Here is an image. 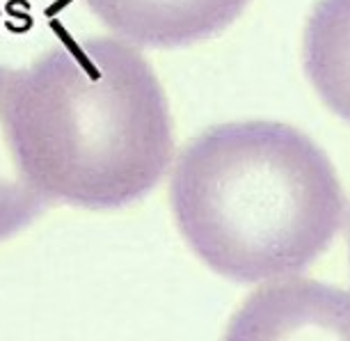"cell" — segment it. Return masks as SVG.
Here are the masks:
<instances>
[{"instance_id":"cell-5","label":"cell","mask_w":350,"mask_h":341,"mask_svg":"<svg viewBox=\"0 0 350 341\" xmlns=\"http://www.w3.org/2000/svg\"><path fill=\"white\" fill-rule=\"evenodd\" d=\"M302 57L323 103L350 122V0H319L314 5Z\"/></svg>"},{"instance_id":"cell-7","label":"cell","mask_w":350,"mask_h":341,"mask_svg":"<svg viewBox=\"0 0 350 341\" xmlns=\"http://www.w3.org/2000/svg\"><path fill=\"white\" fill-rule=\"evenodd\" d=\"M348 257H350V215H348Z\"/></svg>"},{"instance_id":"cell-2","label":"cell","mask_w":350,"mask_h":341,"mask_svg":"<svg viewBox=\"0 0 350 341\" xmlns=\"http://www.w3.org/2000/svg\"><path fill=\"white\" fill-rule=\"evenodd\" d=\"M170 206L211 271L252 284L314 264L339 234L346 197L312 137L250 120L211 126L181 149Z\"/></svg>"},{"instance_id":"cell-1","label":"cell","mask_w":350,"mask_h":341,"mask_svg":"<svg viewBox=\"0 0 350 341\" xmlns=\"http://www.w3.org/2000/svg\"><path fill=\"white\" fill-rule=\"evenodd\" d=\"M8 120L35 186L85 208H117L147 195L174 149L156 71L117 37L67 39L16 69Z\"/></svg>"},{"instance_id":"cell-3","label":"cell","mask_w":350,"mask_h":341,"mask_svg":"<svg viewBox=\"0 0 350 341\" xmlns=\"http://www.w3.org/2000/svg\"><path fill=\"white\" fill-rule=\"evenodd\" d=\"M222 341H350V293L302 277L266 284L236 310Z\"/></svg>"},{"instance_id":"cell-6","label":"cell","mask_w":350,"mask_h":341,"mask_svg":"<svg viewBox=\"0 0 350 341\" xmlns=\"http://www.w3.org/2000/svg\"><path fill=\"white\" fill-rule=\"evenodd\" d=\"M14 74L16 69L0 64V241L30 225L49 202L25 172L12 142L8 101Z\"/></svg>"},{"instance_id":"cell-4","label":"cell","mask_w":350,"mask_h":341,"mask_svg":"<svg viewBox=\"0 0 350 341\" xmlns=\"http://www.w3.org/2000/svg\"><path fill=\"white\" fill-rule=\"evenodd\" d=\"M120 39L174 49L213 37L243 14L250 0H83Z\"/></svg>"}]
</instances>
